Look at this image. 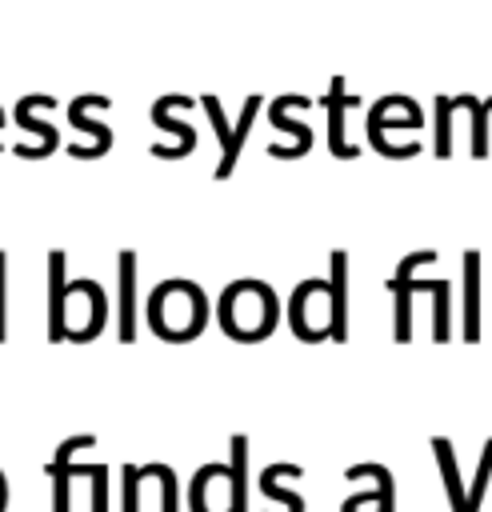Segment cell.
I'll return each instance as SVG.
<instances>
[{
    "label": "cell",
    "instance_id": "cell-1",
    "mask_svg": "<svg viewBox=\"0 0 492 512\" xmlns=\"http://www.w3.org/2000/svg\"><path fill=\"white\" fill-rule=\"evenodd\" d=\"M156 296H148V328L168 340V344H184L196 340L208 324V296L196 280H160L152 288Z\"/></svg>",
    "mask_w": 492,
    "mask_h": 512
},
{
    "label": "cell",
    "instance_id": "cell-2",
    "mask_svg": "<svg viewBox=\"0 0 492 512\" xmlns=\"http://www.w3.org/2000/svg\"><path fill=\"white\" fill-rule=\"evenodd\" d=\"M244 300H248V304L240 308V304H232V300L220 292L216 320H220V328H224L232 340L256 344V340H264V332L272 336V328H276V320H280V300H276L272 284L252 280V276H244Z\"/></svg>",
    "mask_w": 492,
    "mask_h": 512
},
{
    "label": "cell",
    "instance_id": "cell-3",
    "mask_svg": "<svg viewBox=\"0 0 492 512\" xmlns=\"http://www.w3.org/2000/svg\"><path fill=\"white\" fill-rule=\"evenodd\" d=\"M468 108L472 112V156H488V116H492V96L480 104L476 96H436L432 112H436V156L448 160L452 156V112Z\"/></svg>",
    "mask_w": 492,
    "mask_h": 512
},
{
    "label": "cell",
    "instance_id": "cell-4",
    "mask_svg": "<svg viewBox=\"0 0 492 512\" xmlns=\"http://www.w3.org/2000/svg\"><path fill=\"white\" fill-rule=\"evenodd\" d=\"M436 260V252L432 248H420V252H408L400 264H396V272L404 276V284L408 288H424V292H432V340H452V312H448V284L444 280H412V272L420 268V264H432Z\"/></svg>",
    "mask_w": 492,
    "mask_h": 512
},
{
    "label": "cell",
    "instance_id": "cell-5",
    "mask_svg": "<svg viewBox=\"0 0 492 512\" xmlns=\"http://www.w3.org/2000/svg\"><path fill=\"white\" fill-rule=\"evenodd\" d=\"M388 104H392V96H380L372 108H368V120H364V132H368V144L380 152V156H392V160H404V156H416L420 152V144L416 140H408V144H388V128H424V112H408V116H396V120H388L384 112H388Z\"/></svg>",
    "mask_w": 492,
    "mask_h": 512
},
{
    "label": "cell",
    "instance_id": "cell-6",
    "mask_svg": "<svg viewBox=\"0 0 492 512\" xmlns=\"http://www.w3.org/2000/svg\"><path fill=\"white\" fill-rule=\"evenodd\" d=\"M68 288H72V296L84 300V312H80V316L64 312V320H68V324H64V340L84 344V340L100 336V328H104V320H108V296H104V288H100L96 280H72Z\"/></svg>",
    "mask_w": 492,
    "mask_h": 512
},
{
    "label": "cell",
    "instance_id": "cell-7",
    "mask_svg": "<svg viewBox=\"0 0 492 512\" xmlns=\"http://www.w3.org/2000/svg\"><path fill=\"white\" fill-rule=\"evenodd\" d=\"M344 476L348 480H376V484L364 488V492H352L340 504V512H360L368 504H376V512H396V480H392V472L384 464H352Z\"/></svg>",
    "mask_w": 492,
    "mask_h": 512
},
{
    "label": "cell",
    "instance_id": "cell-8",
    "mask_svg": "<svg viewBox=\"0 0 492 512\" xmlns=\"http://www.w3.org/2000/svg\"><path fill=\"white\" fill-rule=\"evenodd\" d=\"M188 100H192V96L168 92V96H160V100L152 104V120H156L164 132H172V136H176V144H172V148H160V144H152V156H156V160H180V156H188V152L196 148V128L172 116V108H180V104H188Z\"/></svg>",
    "mask_w": 492,
    "mask_h": 512
},
{
    "label": "cell",
    "instance_id": "cell-9",
    "mask_svg": "<svg viewBox=\"0 0 492 512\" xmlns=\"http://www.w3.org/2000/svg\"><path fill=\"white\" fill-rule=\"evenodd\" d=\"M324 288H328V280L308 276V280L296 284V292H292V300H288V324H292L296 340H304V344H320V340H328V328H324L320 320H312V300H316Z\"/></svg>",
    "mask_w": 492,
    "mask_h": 512
},
{
    "label": "cell",
    "instance_id": "cell-10",
    "mask_svg": "<svg viewBox=\"0 0 492 512\" xmlns=\"http://www.w3.org/2000/svg\"><path fill=\"white\" fill-rule=\"evenodd\" d=\"M328 340H348V252L332 248V276H328Z\"/></svg>",
    "mask_w": 492,
    "mask_h": 512
},
{
    "label": "cell",
    "instance_id": "cell-11",
    "mask_svg": "<svg viewBox=\"0 0 492 512\" xmlns=\"http://www.w3.org/2000/svg\"><path fill=\"white\" fill-rule=\"evenodd\" d=\"M324 104H328V148H332V156H340V160H356L360 148L344 140V108L360 104V96H348L344 76H332V88H328Z\"/></svg>",
    "mask_w": 492,
    "mask_h": 512
},
{
    "label": "cell",
    "instance_id": "cell-12",
    "mask_svg": "<svg viewBox=\"0 0 492 512\" xmlns=\"http://www.w3.org/2000/svg\"><path fill=\"white\" fill-rule=\"evenodd\" d=\"M64 248L48 252V340L60 344L64 340V312H68V276H64Z\"/></svg>",
    "mask_w": 492,
    "mask_h": 512
},
{
    "label": "cell",
    "instance_id": "cell-13",
    "mask_svg": "<svg viewBox=\"0 0 492 512\" xmlns=\"http://www.w3.org/2000/svg\"><path fill=\"white\" fill-rule=\"evenodd\" d=\"M44 100H48V92H32V96H20V104H16V120H20V128H28V132H36V136H40V144H36V148H28V144H16V156H24V160H40V156L56 152V144H60L56 128L32 116V112H36Z\"/></svg>",
    "mask_w": 492,
    "mask_h": 512
},
{
    "label": "cell",
    "instance_id": "cell-14",
    "mask_svg": "<svg viewBox=\"0 0 492 512\" xmlns=\"http://www.w3.org/2000/svg\"><path fill=\"white\" fill-rule=\"evenodd\" d=\"M116 280H120V320H116V332L124 344L136 340V252L132 248H120L116 252Z\"/></svg>",
    "mask_w": 492,
    "mask_h": 512
},
{
    "label": "cell",
    "instance_id": "cell-15",
    "mask_svg": "<svg viewBox=\"0 0 492 512\" xmlns=\"http://www.w3.org/2000/svg\"><path fill=\"white\" fill-rule=\"evenodd\" d=\"M108 104H112V100H108V96H100V92H84V96H76V100L68 104V120H72V128H80V132L96 136L92 160H96V156H104V152L112 148V128H108V124H100V120H92V116H88V108H108Z\"/></svg>",
    "mask_w": 492,
    "mask_h": 512
},
{
    "label": "cell",
    "instance_id": "cell-16",
    "mask_svg": "<svg viewBox=\"0 0 492 512\" xmlns=\"http://www.w3.org/2000/svg\"><path fill=\"white\" fill-rule=\"evenodd\" d=\"M464 324H460V336L468 344L480 340V252L476 248H464Z\"/></svg>",
    "mask_w": 492,
    "mask_h": 512
},
{
    "label": "cell",
    "instance_id": "cell-17",
    "mask_svg": "<svg viewBox=\"0 0 492 512\" xmlns=\"http://www.w3.org/2000/svg\"><path fill=\"white\" fill-rule=\"evenodd\" d=\"M268 116H272V124H276V128H284V132H292V136H296V144H288V148L268 144V156L300 160V156H308V152H312V128H308V124H300V120H288V116H284V96H276V100L268 104Z\"/></svg>",
    "mask_w": 492,
    "mask_h": 512
},
{
    "label": "cell",
    "instance_id": "cell-18",
    "mask_svg": "<svg viewBox=\"0 0 492 512\" xmlns=\"http://www.w3.org/2000/svg\"><path fill=\"white\" fill-rule=\"evenodd\" d=\"M228 512H248V436H232V460H228Z\"/></svg>",
    "mask_w": 492,
    "mask_h": 512
},
{
    "label": "cell",
    "instance_id": "cell-19",
    "mask_svg": "<svg viewBox=\"0 0 492 512\" xmlns=\"http://www.w3.org/2000/svg\"><path fill=\"white\" fill-rule=\"evenodd\" d=\"M256 112H260V96L252 92L248 100H244V108H240V120L232 124V140H228V148L220 152V164H216V180H228L232 176V168H236V160H240V148H244V140H248V128H252V120H256Z\"/></svg>",
    "mask_w": 492,
    "mask_h": 512
},
{
    "label": "cell",
    "instance_id": "cell-20",
    "mask_svg": "<svg viewBox=\"0 0 492 512\" xmlns=\"http://www.w3.org/2000/svg\"><path fill=\"white\" fill-rule=\"evenodd\" d=\"M280 476L300 480V476H304V468H300V464H268V468L260 472V492H264L268 500H280L288 512H304V496H300V492H292V488H280V484H276Z\"/></svg>",
    "mask_w": 492,
    "mask_h": 512
},
{
    "label": "cell",
    "instance_id": "cell-21",
    "mask_svg": "<svg viewBox=\"0 0 492 512\" xmlns=\"http://www.w3.org/2000/svg\"><path fill=\"white\" fill-rule=\"evenodd\" d=\"M428 444H432V456H436V464H440V476H444V492H448V500H452V512H464V480H460V472H456L452 440H448V436H432Z\"/></svg>",
    "mask_w": 492,
    "mask_h": 512
},
{
    "label": "cell",
    "instance_id": "cell-22",
    "mask_svg": "<svg viewBox=\"0 0 492 512\" xmlns=\"http://www.w3.org/2000/svg\"><path fill=\"white\" fill-rule=\"evenodd\" d=\"M152 480H160V512H180V500H176V472L168 464H148Z\"/></svg>",
    "mask_w": 492,
    "mask_h": 512
},
{
    "label": "cell",
    "instance_id": "cell-23",
    "mask_svg": "<svg viewBox=\"0 0 492 512\" xmlns=\"http://www.w3.org/2000/svg\"><path fill=\"white\" fill-rule=\"evenodd\" d=\"M92 512H108V464H92Z\"/></svg>",
    "mask_w": 492,
    "mask_h": 512
},
{
    "label": "cell",
    "instance_id": "cell-24",
    "mask_svg": "<svg viewBox=\"0 0 492 512\" xmlns=\"http://www.w3.org/2000/svg\"><path fill=\"white\" fill-rule=\"evenodd\" d=\"M124 512H140V464H124Z\"/></svg>",
    "mask_w": 492,
    "mask_h": 512
},
{
    "label": "cell",
    "instance_id": "cell-25",
    "mask_svg": "<svg viewBox=\"0 0 492 512\" xmlns=\"http://www.w3.org/2000/svg\"><path fill=\"white\" fill-rule=\"evenodd\" d=\"M4 280H8V252L0 248V340L8 336V324H4V320H8V304H4Z\"/></svg>",
    "mask_w": 492,
    "mask_h": 512
},
{
    "label": "cell",
    "instance_id": "cell-26",
    "mask_svg": "<svg viewBox=\"0 0 492 512\" xmlns=\"http://www.w3.org/2000/svg\"><path fill=\"white\" fill-rule=\"evenodd\" d=\"M484 444H488V452H492V436H488V440H484Z\"/></svg>",
    "mask_w": 492,
    "mask_h": 512
}]
</instances>
